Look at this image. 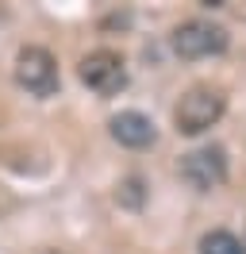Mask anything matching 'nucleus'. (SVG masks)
<instances>
[{"label": "nucleus", "instance_id": "nucleus-1", "mask_svg": "<svg viewBox=\"0 0 246 254\" xmlns=\"http://www.w3.org/2000/svg\"><path fill=\"white\" fill-rule=\"evenodd\" d=\"M219 116H223V93L212 89V85H192V89L177 100L173 124H177L181 135H204L208 127L219 124Z\"/></svg>", "mask_w": 246, "mask_h": 254}, {"label": "nucleus", "instance_id": "nucleus-2", "mask_svg": "<svg viewBox=\"0 0 246 254\" xmlns=\"http://www.w3.org/2000/svg\"><path fill=\"white\" fill-rule=\"evenodd\" d=\"M15 81H19V89H27V93L39 96V100L54 96L58 85H62L58 58L46 47H19V54H15Z\"/></svg>", "mask_w": 246, "mask_h": 254}, {"label": "nucleus", "instance_id": "nucleus-3", "mask_svg": "<svg viewBox=\"0 0 246 254\" xmlns=\"http://www.w3.org/2000/svg\"><path fill=\"white\" fill-rule=\"evenodd\" d=\"M173 54L177 58H212V54H223L227 50V31L212 23V19H184L181 27L173 31Z\"/></svg>", "mask_w": 246, "mask_h": 254}, {"label": "nucleus", "instance_id": "nucleus-4", "mask_svg": "<svg viewBox=\"0 0 246 254\" xmlns=\"http://www.w3.org/2000/svg\"><path fill=\"white\" fill-rule=\"evenodd\" d=\"M77 73H81V81L96 96H116L127 85V65H123V58L116 50H92V54H85L81 65H77Z\"/></svg>", "mask_w": 246, "mask_h": 254}, {"label": "nucleus", "instance_id": "nucleus-5", "mask_svg": "<svg viewBox=\"0 0 246 254\" xmlns=\"http://www.w3.org/2000/svg\"><path fill=\"white\" fill-rule=\"evenodd\" d=\"M181 177L196 192L219 189L227 181V154H223V146H196V150L181 154Z\"/></svg>", "mask_w": 246, "mask_h": 254}, {"label": "nucleus", "instance_id": "nucleus-6", "mask_svg": "<svg viewBox=\"0 0 246 254\" xmlns=\"http://www.w3.org/2000/svg\"><path fill=\"white\" fill-rule=\"evenodd\" d=\"M108 127H112V139L120 146H131V150H142L154 143V120L142 112H120V116H112Z\"/></svg>", "mask_w": 246, "mask_h": 254}, {"label": "nucleus", "instance_id": "nucleus-7", "mask_svg": "<svg viewBox=\"0 0 246 254\" xmlns=\"http://www.w3.org/2000/svg\"><path fill=\"white\" fill-rule=\"evenodd\" d=\"M200 254H246L243 239L231 235V231H208L200 239Z\"/></svg>", "mask_w": 246, "mask_h": 254}, {"label": "nucleus", "instance_id": "nucleus-8", "mask_svg": "<svg viewBox=\"0 0 246 254\" xmlns=\"http://www.w3.org/2000/svg\"><path fill=\"white\" fill-rule=\"evenodd\" d=\"M43 254H62V251H43Z\"/></svg>", "mask_w": 246, "mask_h": 254}]
</instances>
